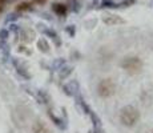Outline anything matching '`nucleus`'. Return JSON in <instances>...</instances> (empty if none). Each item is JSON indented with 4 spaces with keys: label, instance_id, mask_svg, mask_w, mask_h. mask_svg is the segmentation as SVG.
I'll return each mask as SVG.
<instances>
[{
    "label": "nucleus",
    "instance_id": "obj_1",
    "mask_svg": "<svg viewBox=\"0 0 153 133\" xmlns=\"http://www.w3.org/2000/svg\"><path fill=\"white\" fill-rule=\"evenodd\" d=\"M120 123L125 126H134L140 120V112L136 106L133 105H125L120 109L119 113Z\"/></svg>",
    "mask_w": 153,
    "mask_h": 133
},
{
    "label": "nucleus",
    "instance_id": "obj_2",
    "mask_svg": "<svg viewBox=\"0 0 153 133\" xmlns=\"http://www.w3.org/2000/svg\"><path fill=\"white\" fill-rule=\"evenodd\" d=\"M144 63L140 57L137 56H132V57H126L121 61V68L128 72L129 75H139V73L143 71Z\"/></svg>",
    "mask_w": 153,
    "mask_h": 133
},
{
    "label": "nucleus",
    "instance_id": "obj_3",
    "mask_svg": "<svg viewBox=\"0 0 153 133\" xmlns=\"http://www.w3.org/2000/svg\"><path fill=\"white\" fill-rule=\"evenodd\" d=\"M116 93V84L112 79H102L97 84V94L101 99H109Z\"/></svg>",
    "mask_w": 153,
    "mask_h": 133
},
{
    "label": "nucleus",
    "instance_id": "obj_4",
    "mask_svg": "<svg viewBox=\"0 0 153 133\" xmlns=\"http://www.w3.org/2000/svg\"><path fill=\"white\" fill-rule=\"evenodd\" d=\"M77 104L81 105V109L84 111V113L88 114V116H89V119L92 120V123L96 125V128H99V126H100V119L97 117V114H96L95 112H93L92 109L89 108V106H88V104H85V101H84L83 99H79L77 100Z\"/></svg>",
    "mask_w": 153,
    "mask_h": 133
},
{
    "label": "nucleus",
    "instance_id": "obj_5",
    "mask_svg": "<svg viewBox=\"0 0 153 133\" xmlns=\"http://www.w3.org/2000/svg\"><path fill=\"white\" fill-rule=\"evenodd\" d=\"M102 23L107 25H120V24H124V19L120 17L119 15H114V13H105L102 16Z\"/></svg>",
    "mask_w": 153,
    "mask_h": 133
},
{
    "label": "nucleus",
    "instance_id": "obj_6",
    "mask_svg": "<svg viewBox=\"0 0 153 133\" xmlns=\"http://www.w3.org/2000/svg\"><path fill=\"white\" fill-rule=\"evenodd\" d=\"M64 91H65V93L69 94V96H75L79 91V82L75 81V80L67 82V84L64 85Z\"/></svg>",
    "mask_w": 153,
    "mask_h": 133
},
{
    "label": "nucleus",
    "instance_id": "obj_7",
    "mask_svg": "<svg viewBox=\"0 0 153 133\" xmlns=\"http://www.w3.org/2000/svg\"><path fill=\"white\" fill-rule=\"evenodd\" d=\"M32 133H52L49 128L43 123V121H36L32 125Z\"/></svg>",
    "mask_w": 153,
    "mask_h": 133
},
{
    "label": "nucleus",
    "instance_id": "obj_8",
    "mask_svg": "<svg viewBox=\"0 0 153 133\" xmlns=\"http://www.w3.org/2000/svg\"><path fill=\"white\" fill-rule=\"evenodd\" d=\"M52 11H53L57 16H64V15H67V12H68V8H67L65 4L55 3V4L52 5Z\"/></svg>",
    "mask_w": 153,
    "mask_h": 133
},
{
    "label": "nucleus",
    "instance_id": "obj_9",
    "mask_svg": "<svg viewBox=\"0 0 153 133\" xmlns=\"http://www.w3.org/2000/svg\"><path fill=\"white\" fill-rule=\"evenodd\" d=\"M31 8V3H28V1H23V3H20L19 5L16 7V11H19V12H23V11H27Z\"/></svg>",
    "mask_w": 153,
    "mask_h": 133
},
{
    "label": "nucleus",
    "instance_id": "obj_10",
    "mask_svg": "<svg viewBox=\"0 0 153 133\" xmlns=\"http://www.w3.org/2000/svg\"><path fill=\"white\" fill-rule=\"evenodd\" d=\"M7 1H8V0H0V11L3 10V7H4V4H5Z\"/></svg>",
    "mask_w": 153,
    "mask_h": 133
},
{
    "label": "nucleus",
    "instance_id": "obj_11",
    "mask_svg": "<svg viewBox=\"0 0 153 133\" xmlns=\"http://www.w3.org/2000/svg\"><path fill=\"white\" fill-rule=\"evenodd\" d=\"M35 1H36L37 4H44V3H45L47 0H35Z\"/></svg>",
    "mask_w": 153,
    "mask_h": 133
},
{
    "label": "nucleus",
    "instance_id": "obj_12",
    "mask_svg": "<svg viewBox=\"0 0 153 133\" xmlns=\"http://www.w3.org/2000/svg\"><path fill=\"white\" fill-rule=\"evenodd\" d=\"M96 133H105L104 131H99V132H96Z\"/></svg>",
    "mask_w": 153,
    "mask_h": 133
},
{
    "label": "nucleus",
    "instance_id": "obj_13",
    "mask_svg": "<svg viewBox=\"0 0 153 133\" xmlns=\"http://www.w3.org/2000/svg\"><path fill=\"white\" fill-rule=\"evenodd\" d=\"M152 133H153V131H152Z\"/></svg>",
    "mask_w": 153,
    "mask_h": 133
}]
</instances>
